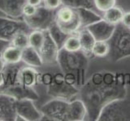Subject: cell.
<instances>
[{"instance_id":"6da1fadb","label":"cell","mask_w":130,"mask_h":121,"mask_svg":"<svg viewBox=\"0 0 130 121\" xmlns=\"http://www.w3.org/2000/svg\"><path fill=\"white\" fill-rule=\"evenodd\" d=\"M80 99L84 103L89 120L96 121L105 105L117 99H124L127 95L124 76L116 75L115 82L111 84H93L89 79L80 89Z\"/></svg>"},{"instance_id":"7a4b0ae2","label":"cell","mask_w":130,"mask_h":121,"mask_svg":"<svg viewBox=\"0 0 130 121\" xmlns=\"http://www.w3.org/2000/svg\"><path fill=\"white\" fill-rule=\"evenodd\" d=\"M89 58L82 51L68 52L59 49L58 62L63 74H73L76 78V87L79 89L85 84V72L89 66Z\"/></svg>"},{"instance_id":"3957f363","label":"cell","mask_w":130,"mask_h":121,"mask_svg":"<svg viewBox=\"0 0 130 121\" xmlns=\"http://www.w3.org/2000/svg\"><path fill=\"white\" fill-rule=\"evenodd\" d=\"M109 52L107 56L109 60L117 62L130 56V29L121 23L116 25L112 36L107 40Z\"/></svg>"},{"instance_id":"277c9868","label":"cell","mask_w":130,"mask_h":121,"mask_svg":"<svg viewBox=\"0 0 130 121\" xmlns=\"http://www.w3.org/2000/svg\"><path fill=\"white\" fill-rule=\"evenodd\" d=\"M98 121H130V101L117 99L102 109Z\"/></svg>"},{"instance_id":"5b68a950","label":"cell","mask_w":130,"mask_h":121,"mask_svg":"<svg viewBox=\"0 0 130 121\" xmlns=\"http://www.w3.org/2000/svg\"><path fill=\"white\" fill-rule=\"evenodd\" d=\"M55 23L68 35L76 34L80 29V19L76 9L62 5L55 11Z\"/></svg>"},{"instance_id":"8992f818","label":"cell","mask_w":130,"mask_h":121,"mask_svg":"<svg viewBox=\"0 0 130 121\" xmlns=\"http://www.w3.org/2000/svg\"><path fill=\"white\" fill-rule=\"evenodd\" d=\"M47 93L52 98L61 99L68 102L79 96L78 87L67 83L64 80L63 73H57L53 75L52 82L47 86Z\"/></svg>"},{"instance_id":"52a82bcc","label":"cell","mask_w":130,"mask_h":121,"mask_svg":"<svg viewBox=\"0 0 130 121\" xmlns=\"http://www.w3.org/2000/svg\"><path fill=\"white\" fill-rule=\"evenodd\" d=\"M69 105L67 100L53 98L40 108L43 115L42 120L68 121Z\"/></svg>"},{"instance_id":"ba28073f","label":"cell","mask_w":130,"mask_h":121,"mask_svg":"<svg viewBox=\"0 0 130 121\" xmlns=\"http://www.w3.org/2000/svg\"><path fill=\"white\" fill-rule=\"evenodd\" d=\"M55 11L48 9L43 5L38 7L36 13L30 17H24L23 19L32 30L46 31L55 23Z\"/></svg>"},{"instance_id":"9c48e42d","label":"cell","mask_w":130,"mask_h":121,"mask_svg":"<svg viewBox=\"0 0 130 121\" xmlns=\"http://www.w3.org/2000/svg\"><path fill=\"white\" fill-rule=\"evenodd\" d=\"M32 31L24 19H15L0 16V39L11 40L21 32L29 34Z\"/></svg>"},{"instance_id":"30bf717a","label":"cell","mask_w":130,"mask_h":121,"mask_svg":"<svg viewBox=\"0 0 130 121\" xmlns=\"http://www.w3.org/2000/svg\"><path fill=\"white\" fill-rule=\"evenodd\" d=\"M14 106L16 115L22 117L25 121L42 120L43 115L40 109L35 106L34 100L28 99L15 100Z\"/></svg>"},{"instance_id":"8fae6325","label":"cell","mask_w":130,"mask_h":121,"mask_svg":"<svg viewBox=\"0 0 130 121\" xmlns=\"http://www.w3.org/2000/svg\"><path fill=\"white\" fill-rule=\"evenodd\" d=\"M59 48L53 40L48 30L45 31V40L42 46L39 49V53L42 56L44 65L57 64L58 62Z\"/></svg>"},{"instance_id":"7c38bea8","label":"cell","mask_w":130,"mask_h":121,"mask_svg":"<svg viewBox=\"0 0 130 121\" xmlns=\"http://www.w3.org/2000/svg\"><path fill=\"white\" fill-rule=\"evenodd\" d=\"M0 93L10 96L15 100L28 99L36 101L39 99V95L34 88L24 86L20 82L10 87L0 88Z\"/></svg>"},{"instance_id":"4fadbf2b","label":"cell","mask_w":130,"mask_h":121,"mask_svg":"<svg viewBox=\"0 0 130 121\" xmlns=\"http://www.w3.org/2000/svg\"><path fill=\"white\" fill-rule=\"evenodd\" d=\"M27 0H0V14L8 18L23 19V8Z\"/></svg>"},{"instance_id":"5bb4252c","label":"cell","mask_w":130,"mask_h":121,"mask_svg":"<svg viewBox=\"0 0 130 121\" xmlns=\"http://www.w3.org/2000/svg\"><path fill=\"white\" fill-rule=\"evenodd\" d=\"M87 29L93 35L95 40L107 41L115 31L116 25L109 23L103 19L88 26Z\"/></svg>"},{"instance_id":"9a60e30c","label":"cell","mask_w":130,"mask_h":121,"mask_svg":"<svg viewBox=\"0 0 130 121\" xmlns=\"http://www.w3.org/2000/svg\"><path fill=\"white\" fill-rule=\"evenodd\" d=\"M41 73L31 66H20L18 72V82L24 86L34 88L38 83Z\"/></svg>"},{"instance_id":"2e32d148","label":"cell","mask_w":130,"mask_h":121,"mask_svg":"<svg viewBox=\"0 0 130 121\" xmlns=\"http://www.w3.org/2000/svg\"><path fill=\"white\" fill-rule=\"evenodd\" d=\"M15 99L0 93V121H15Z\"/></svg>"},{"instance_id":"e0dca14e","label":"cell","mask_w":130,"mask_h":121,"mask_svg":"<svg viewBox=\"0 0 130 121\" xmlns=\"http://www.w3.org/2000/svg\"><path fill=\"white\" fill-rule=\"evenodd\" d=\"M21 62H23L24 64H25V66L34 68H40L44 66L39 51L30 45L22 49Z\"/></svg>"},{"instance_id":"ac0fdd59","label":"cell","mask_w":130,"mask_h":121,"mask_svg":"<svg viewBox=\"0 0 130 121\" xmlns=\"http://www.w3.org/2000/svg\"><path fill=\"white\" fill-rule=\"evenodd\" d=\"M77 36L80 42V51H82L90 59L93 56L92 54V49L96 41L94 37L86 27L80 29L77 32Z\"/></svg>"},{"instance_id":"d6986e66","label":"cell","mask_w":130,"mask_h":121,"mask_svg":"<svg viewBox=\"0 0 130 121\" xmlns=\"http://www.w3.org/2000/svg\"><path fill=\"white\" fill-rule=\"evenodd\" d=\"M87 118V111L84 103L76 99L70 101L68 121H82Z\"/></svg>"},{"instance_id":"ffe728a7","label":"cell","mask_w":130,"mask_h":121,"mask_svg":"<svg viewBox=\"0 0 130 121\" xmlns=\"http://www.w3.org/2000/svg\"><path fill=\"white\" fill-rule=\"evenodd\" d=\"M79 13L80 19V29L81 28L87 27L91 25L92 23L97 21H99L103 17L101 15H98L91 9L88 8H78L76 9Z\"/></svg>"},{"instance_id":"44dd1931","label":"cell","mask_w":130,"mask_h":121,"mask_svg":"<svg viewBox=\"0 0 130 121\" xmlns=\"http://www.w3.org/2000/svg\"><path fill=\"white\" fill-rule=\"evenodd\" d=\"M2 57L7 65L19 64L22 60V49L10 44L3 51Z\"/></svg>"},{"instance_id":"7402d4cb","label":"cell","mask_w":130,"mask_h":121,"mask_svg":"<svg viewBox=\"0 0 130 121\" xmlns=\"http://www.w3.org/2000/svg\"><path fill=\"white\" fill-rule=\"evenodd\" d=\"M103 15L102 17L104 20H106L109 23L113 24V25H116V24L121 23L124 12L120 7L115 6L111 9L103 12Z\"/></svg>"},{"instance_id":"603a6c76","label":"cell","mask_w":130,"mask_h":121,"mask_svg":"<svg viewBox=\"0 0 130 121\" xmlns=\"http://www.w3.org/2000/svg\"><path fill=\"white\" fill-rule=\"evenodd\" d=\"M49 32H50L51 36H52L53 40H55V42L57 44L59 49H61L63 45V43L65 42L66 39L68 37V34H66L65 32H63L60 28L56 25V23H54L51 26V27L49 28Z\"/></svg>"},{"instance_id":"cb8c5ba5","label":"cell","mask_w":130,"mask_h":121,"mask_svg":"<svg viewBox=\"0 0 130 121\" xmlns=\"http://www.w3.org/2000/svg\"><path fill=\"white\" fill-rule=\"evenodd\" d=\"M45 40V31L32 30L28 34V43L32 48L38 50L42 46Z\"/></svg>"},{"instance_id":"d4e9b609","label":"cell","mask_w":130,"mask_h":121,"mask_svg":"<svg viewBox=\"0 0 130 121\" xmlns=\"http://www.w3.org/2000/svg\"><path fill=\"white\" fill-rule=\"evenodd\" d=\"M62 48L68 52H78L80 50V42L76 34L69 35L66 39Z\"/></svg>"},{"instance_id":"484cf974","label":"cell","mask_w":130,"mask_h":121,"mask_svg":"<svg viewBox=\"0 0 130 121\" xmlns=\"http://www.w3.org/2000/svg\"><path fill=\"white\" fill-rule=\"evenodd\" d=\"M62 4L64 6L72 7L73 9L78 8H88L93 10L95 8L91 0H62Z\"/></svg>"},{"instance_id":"4316f807","label":"cell","mask_w":130,"mask_h":121,"mask_svg":"<svg viewBox=\"0 0 130 121\" xmlns=\"http://www.w3.org/2000/svg\"><path fill=\"white\" fill-rule=\"evenodd\" d=\"M109 52V45L107 41L96 40L92 49V54L97 57H106Z\"/></svg>"},{"instance_id":"83f0119b","label":"cell","mask_w":130,"mask_h":121,"mask_svg":"<svg viewBox=\"0 0 130 121\" xmlns=\"http://www.w3.org/2000/svg\"><path fill=\"white\" fill-rule=\"evenodd\" d=\"M11 44L15 47H17L20 49H24L29 45L28 43V34L25 32H21L14 36L11 40Z\"/></svg>"},{"instance_id":"f1b7e54d","label":"cell","mask_w":130,"mask_h":121,"mask_svg":"<svg viewBox=\"0 0 130 121\" xmlns=\"http://www.w3.org/2000/svg\"><path fill=\"white\" fill-rule=\"evenodd\" d=\"M93 3L97 10L104 12L115 7L116 0H93Z\"/></svg>"},{"instance_id":"f546056e","label":"cell","mask_w":130,"mask_h":121,"mask_svg":"<svg viewBox=\"0 0 130 121\" xmlns=\"http://www.w3.org/2000/svg\"><path fill=\"white\" fill-rule=\"evenodd\" d=\"M42 5L51 10H57L63 5L62 0H43Z\"/></svg>"},{"instance_id":"4dcf8cb0","label":"cell","mask_w":130,"mask_h":121,"mask_svg":"<svg viewBox=\"0 0 130 121\" xmlns=\"http://www.w3.org/2000/svg\"><path fill=\"white\" fill-rule=\"evenodd\" d=\"M37 10H38V7L32 6L27 3L23 8V18L30 17V16L34 15L36 13Z\"/></svg>"},{"instance_id":"1f68e13d","label":"cell","mask_w":130,"mask_h":121,"mask_svg":"<svg viewBox=\"0 0 130 121\" xmlns=\"http://www.w3.org/2000/svg\"><path fill=\"white\" fill-rule=\"evenodd\" d=\"M53 81V74L51 73H44V74H41L40 75V83L43 84L44 86H48Z\"/></svg>"},{"instance_id":"d6a6232c","label":"cell","mask_w":130,"mask_h":121,"mask_svg":"<svg viewBox=\"0 0 130 121\" xmlns=\"http://www.w3.org/2000/svg\"><path fill=\"white\" fill-rule=\"evenodd\" d=\"M91 82L95 85H99L103 82V74L101 73H96L90 78Z\"/></svg>"},{"instance_id":"836d02e7","label":"cell","mask_w":130,"mask_h":121,"mask_svg":"<svg viewBox=\"0 0 130 121\" xmlns=\"http://www.w3.org/2000/svg\"><path fill=\"white\" fill-rule=\"evenodd\" d=\"M121 23L130 29V11L129 12H125L124 14L123 19H122Z\"/></svg>"},{"instance_id":"e575fe53","label":"cell","mask_w":130,"mask_h":121,"mask_svg":"<svg viewBox=\"0 0 130 121\" xmlns=\"http://www.w3.org/2000/svg\"><path fill=\"white\" fill-rule=\"evenodd\" d=\"M10 44H11V42L8 41V40L0 39V56H2L3 51L5 50V48L7 46H9Z\"/></svg>"},{"instance_id":"d590c367","label":"cell","mask_w":130,"mask_h":121,"mask_svg":"<svg viewBox=\"0 0 130 121\" xmlns=\"http://www.w3.org/2000/svg\"><path fill=\"white\" fill-rule=\"evenodd\" d=\"M27 3L31 4V5H32V6L39 7L41 5H42L43 0H27Z\"/></svg>"},{"instance_id":"8d00e7d4","label":"cell","mask_w":130,"mask_h":121,"mask_svg":"<svg viewBox=\"0 0 130 121\" xmlns=\"http://www.w3.org/2000/svg\"><path fill=\"white\" fill-rule=\"evenodd\" d=\"M6 66H7L6 62H4V60L3 59L2 56H0V73L3 72V70H5Z\"/></svg>"},{"instance_id":"74e56055","label":"cell","mask_w":130,"mask_h":121,"mask_svg":"<svg viewBox=\"0 0 130 121\" xmlns=\"http://www.w3.org/2000/svg\"><path fill=\"white\" fill-rule=\"evenodd\" d=\"M4 82H5V77H4L3 72H1L0 73V87H2L3 86Z\"/></svg>"},{"instance_id":"f35d334b","label":"cell","mask_w":130,"mask_h":121,"mask_svg":"<svg viewBox=\"0 0 130 121\" xmlns=\"http://www.w3.org/2000/svg\"><path fill=\"white\" fill-rule=\"evenodd\" d=\"M91 1H93V0H91Z\"/></svg>"}]
</instances>
